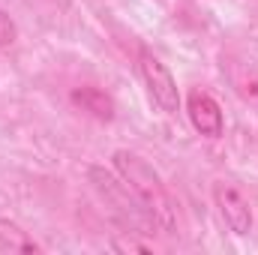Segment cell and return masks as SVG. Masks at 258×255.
<instances>
[{
	"label": "cell",
	"mask_w": 258,
	"mask_h": 255,
	"mask_svg": "<svg viewBox=\"0 0 258 255\" xmlns=\"http://www.w3.org/2000/svg\"><path fill=\"white\" fill-rule=\"evenodd\" d=\"M0 249H9V252H39V243L33 237H27V231L21 225H15L12 219H0Z\"/></svg>",
	"instance_id": "8"
},
{
	"label": "cell",
	"mask_w": 258,
	"mask_h": 255,
	"mask_svg": "<svg viewBox=\"0 0 258 255\" xmlns=\"http://www.w3.org/2000/svg\"><path fill=\"white\" fill-rule=\"evenodd\" d=\"M111 162H114V171L126 180L132 195L138 198V204L144 207L150 225L162 234H171L177 228V213H174V201L165 189L162 177L156 174V168L132 150H114Z\"/></svg>",
	"instance_id": "1"
},
{
	"label": "cell",
	"mask_w": 258,
	"mask_h": 255,
	"mask_svg": "<svg viewBox=\"0 0 258 255\" xmlns=\"http://www.w3.org/2000/svg\"><path fill=\"white\" fill-rule=\"evenodd\" d=\"M114 249H120V252H126V249H135V252H150V246L135 243V240H117V243H114Z\"/></svg>",
	"instance_id": "10"
},
{
	"label": "cell",
	"mask_w": 258,
	"mask_h": 255,
	"mask_svg": "<svg viewBox=\"0 0 258 255\" xmlns=\"http://www.w3.org/2000/svg\"><path fill=\"white\" fill-rule=\"evenodd\" d=\"M186 114L192 120V126L198 135L204 138H219L225 132V114L222 105L207 93V90H192L186 99Z\"/></svg>",
	"instance_id": "5"
},
{
	"label": "cell",
	"mask_w": 258,
	"mask_h": 255,
	"mask_svg": "<svg viewBox=\"0 0 258 255\" xmlns=\"http://www.w3.org/2000/svg\"><path fill=\"white\" fill-rule=\"evenodd\" d=\"M15 39H18V27H15V21L0 9V48H9Z\"/></svg>",
	"instance_id": "9"
},
{
	"label": "cell",
	"mask_w": 258,
	"mask_h": 255,
	"mask_svg": "<svg viewBox=\"0 0 258 255\" xmlns=\"http://www.w3.org/2000/svg\"><path fill=\"white\" fill-rule=\"evenodd\" d=\"M228 69V78L237 90V96H243L246 102H258V69L249 63H222Z\"/></svg>",
	"instance_id": "7"
},
{
	"label": "cell",
	"mask_w": 258,
	"mask_h": 255,
	"mask_svg": "<svg viewBox=\"0 0 258 255\" xmlns=\"http://www.w3.org/2000/svg\"><path fill=\"white\" fill-rule=\"evenodd\" d=\"M138 69H141V78L147 84L150 99L165 114H177V108H180V90H177V81H174L171 69L162 63L150 48H141L138 51Z\"/></svg>",
	"instance_id": "3"
},
{
	"label": "cell",
	"mask_w": 258,
	"mask_h": 255,
	"mask_svg": "<svg viewBox=\"0 0 258 255\" xmlns=\"http://www.w3.org/2000/svg\"><path fill=\"white\" fill-rule=\"evenodd\" d=\"M87 177H90L93 189L99 192V198L111 207V213H114V219L120 225H126V228L138 231V234H144L147 228H153L150 219H147V213H144V207L138 204V198L132 195V189L126 186V180L120 174H111L102 165H90Z\"/></svg>",
	"instance_id": "2"
},
{
	"label": "cell",
	"mask_w": 258,
	"mask_h": 255,
	"mask_svg": "<svg viewBox=\"0 0 258 255\" xmlns=\"http://www.w3.org/2000/svg\"><path fill=\"white\" fill-rule=\"evenodd\" d=\"M72 102L81 105L84 111H90L96 120H111V117H114V102H111V96H108L105 90H99V87H81V90H75V93H72Z\"/></svg>",
	"instance_id": "6"
},
{
	"label": "cell",
	"mask_w": 258,
	"mask_h": 255,
	"mask_svg": "<svg viewBox=\"0 0 258 255\" xmlns=\"http://www.w3.org/2000/svg\"><path fill=\"white\" fill-rule=\"evenodd\" d=\"M213 204H216L222 222L228 225V231H234L237 237H243V234L252 231V222H255L252 219V207H249L246 195L237 186H231L225 180H216L213 183Z\"/></svg>",
	"instance_id": "4"
}]
</instances>
